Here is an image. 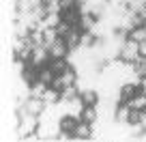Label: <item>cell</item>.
<instances>
[{"label":"cell","mask_w":146,"mask_h":142,"mask_svg":"<svg viewBox=\"0 0 146 142\" xmlns=\"http://www.w3.org/2000/svg\"><path fill=\"white\" fill-rule=\"evenodd\" d=\"M118 58L123 60V63H127V65L135 63V60L140 58V43L133 41V39H127V41L123 43V47H120Z\"/></svg>","instance_id":"cell-1"},{"label":"cell","mask_w":146,"mask_h":142,"mask_svg":"<svg viewBox=\"0 0 146 142\" xmlns=\"http://www.w3.org/2000/svg\"><path fill=\"white\" fill-rule=\"evenodd\" d=\"M47 52H50L52 58H69V52H71V50H69L64 37H58L54 43H50V45H47Z\"/></svg>","instance_id":"cell-2"},{"label":"cell","mask_w":146,"mask_h":142,"mask_svg":"<svg viewBox=\"0 0 146 142\" xmlns=\"http://www.w3.org/2000/svg\"><path fill=\"white\" fill-rule=\"evenodd\" d=\"M45 108H47V103H45V99H43V97L30 95V97L26 99V110L30 112V114H35V116H41L43 112H45Z\"/></svg>","instance_id":"cell-3"},{"label":"cell","mask_w":146,"mask_h":142,"mask_svg":"<svg viewBox=\"0 0 146 142\" xmlns=\"http://www.w3.org/2000/svg\"><path fill=\"white\" fill-rule=\"evenodd\" d=\"M137 91H140V88H137V82H123L120 84V93H118V103H129V101L135 97Z\"/></svg>","instance_id":"cell-4"},{"label":"cell","mask_w":146,"mask_h":142,"mask_svg":"<svg viewBox=\"0 0 146 142\" xmlns=\"http://www.w3.org/2000/svg\"><path fill=\"white\" fill-rule=\"evenodd\" d=\"M92 136H95V125L80 121L78 129H75V140H92Z\"/></svg>","instance_id":"cell-5"},{"label":"cell","mask_w":146,"mask_h":142,"mask_svg":"<svg viewBox=\"0 0 146 142\" xmlns=\"http://www.w3.org/2000/svg\"><path fill=\"white\" fill-rule=\"evenodd\" d=\"M80 121L82 119H78V116H73V114H64L62 119H60V131H67V133H73V136H75V129H78Z\"/></svg>","instance_id":"cell-6"},{"label":"cell","mask_w":146,"mask_h":142,"mask_svg":"<svg viewBox=\"0 0 146 142\" xmlns=\"http://www.w3.org/2000/svg\"><path fill=\"white\" fill-rule=\"evenodd\" d=\"M62 19L64 22H69L71 26H80V22H82V9H80V5L71 7V9L62 11Z\"/></svg>","instance_id":"cell-7"},{"label":"cell","mask_w":146,"mask_h":142,"mask_svg":"<svg viewBox=\"0 0 146 142\" xmlns=\"http://www.w3.org/2000/svg\"><path fill=\"white\" fill-rule=\"evenodd\" d=\"M80 97H82L84 105H99V101H101V93L97 88H86V91L80 93Z\"/></svg>","instance_id":"cell-8"},{"label":"cell","mask_w":146,"mask_h":142,"mask_svg":"<svg viewBox=\"0 0 146 142\" xmlns=\"http://www.w3.org/2000/svg\"><path fill=\"white\" fill-rule=\"evenodd\" d=\"M64 105H67V114H73V116H78V119H82V110H84L82 97H75V99H71V101H64Z\"/></svg>","instance_id":"cell-9"},{"label":"cell","mask_w":146,"mask_h":142,"mask_svg":"<svg viewBox=\"0 0 146 142\" xmlns=\"http://www.w3.org/2000/svg\"><path fill=\"white\" fill-rule=\"evenodd\" d=\"M52 67V71H54L56 75H60V73H64V71H67L69 67H73V63L69 58H52L50 63H47Z\"/></svg>","instance_id":"cell-10"},{"label":"cell","mask_w":146,"mask_h":142,"mask_svg":"<svg viewBox=\"0 0 146 142\" xmlns=\"http://www.w3.org/2000/svg\"><path fill=\"white\" fill-rule=\"evenodd\" d=\"M82 121H86V123H90V125H97L99 123V108H97V105H84Z\"/></svg>","instance_id":"cell-11"},{"label":"cell","mask_w":146,"mask_h":142,"mask_svg":"<svg viewBox=\"0 0 146 142\" xmlns=\"http://www.w3.org/2000/svg\"><path fill=\"white\" fill-rule=\"evenodd\" d=\"M129 114H131V105H129V103H118V105H116L114 121H118V123H125V125H127Z\"/></svg>","instance_id":"cell-12"},{"label":"cell","mask_w":146,"mask_h":142,"mask_svg":"<svg viewBox=\"0 0 146 142\" xmlns=\"http://www.w3.org/2000/svg\"><path fill=\"white\" fill-rule=\"evenodd\" d=\"M54 78H56V73L52 71V67H50V65H43L41 71H39V82H43L45 86H52Z\"/></svg>","instance_id":"cell-13"},{"label":"cell","mask_w":146,"mask_h":142,"mask_svg":"<svg viewBox=\"0 0 146 142\" xmlns=\"http://www.w3.org/2000/svg\"><path fill=\"white\" fill-rule=\"evenodd\" d=\"M60 22H62V11H50L45 15V19H43V24L50 26V28H56Z\"/></svg>","instance_id":"cell-14"},{"label":"cell","mask_w":146,"mask_h":142,"mask_svg":"<svg viewBox=\"0 0 146 142\" xmlns=\"http://www.w3.org/2000/svg\"><path fill=\"white\" fill-rule=\"evenodd\" d=\"M43 99H45V103H47V105H56V103H60V91H56V88L47 86V91L43 93Z\"/></svg>","instance_id":"cell-15"},{"label":"cell","mask_w":146,"mask_h":142,"mask_svg":"<svg viewBox=\"0 0 146 142\" xmlns=\"http://www.w3.org/2000/svg\"><path fill=\"white\" fill-rule=\"evenodd\" d=\"M129 105H131V108H135V110H146V93L137 91L135 97L129 101Z\"/></svg>","instance_id":"cell-16"},{"label":"cell","mask_w":146,"mask_h":142,"mask_svg":"<svg viewBox=\"0 0 146 142\" xmlns=\"http://www.w3.org/2000/svg\"><path fill=\"white\" fill-rule=\"evenodd\" d=\"M129 39H133V41H137V43H144L146 41V28L144 26L131 28V30H129Z\"/></svg>","instance_id":"cell-17"},{"label":"cell","mask_w":146,"mask_h":142,"mask_svg":"<svg viewBox=\"0 0 146 142\" xmlns=\"http://www.w3.org/2000/svg\"><path fill=\"white\" fill-rule=\"evenodd\" d=\"M75 97H80V88L73 84V86H67L62 93H60V101H71L75 99Z\"/></svg>","instance_id":"cell-18"},{"label":"cell","mask_w":146,"mask_h":142,"mask_svg":"<svg viewBox=\"0 0 146 142\" xmlns=\"http://www.w3.org/2000/svg\"><path fill=\"white\" fill-rule=\"evenodd\" d=\"M73 28H75V26H71L69 22H64V19H62V22L56 26V30H58V37H67V35L73 30Z\"/></svg>","instance_id":"cell-19"},{"label":"cell","mask_w":146,"mask_h":142,"mask_svg":"<svg viewBox=\"0 0 146 142\" xmlns=\"http://www.w3.org/2000/svg\"><path fill=\"white\" fill-rule=\"evenodd\" d=\"M140 119H142V110L131 108V114H129V121H127V123H129V125H135V123H140Z\"/></svg>","instance_id":"cell-20"},{"label":"cell","mask_w":146,"mask_h":142,"mask_svg":"<svg viewBox=\"0 0 146 142\" xmlns=\"http://www.w3.org/2000/svg\"><path fill=\"white\" fill-rule=\"evenodd\" d=\"M137 88H140L142 93H146V75H144V78H140V82H137Z\"/></svg>","instance_id":"cell-21"},{"label":"cell","mask_w":146,"mask_h":142,"mask_svg":"<svg viewBox=\"0 0 146 142\" xmlns=\"http://www.w3.org/2000/svg\"><path fill=\"white\" fill-rule=\"evenodd\" d=\"M140 56H142V58H146V41L140 43Z\"/></svg>","instance_id":"cell-22"},{"label":"cell","mask_w":146,"mask_h":142,"mask_svg":"<svg viewBox=\"0 0 146 142\" xmlns=\"http://www.w3.org/2000/svg\"><path fill=\"white\" fill-rule=\"evenodd\" d=\"M144 28H146V19H144Z\"/></svg>","instance_id":"cell-23"}]
</instances>
